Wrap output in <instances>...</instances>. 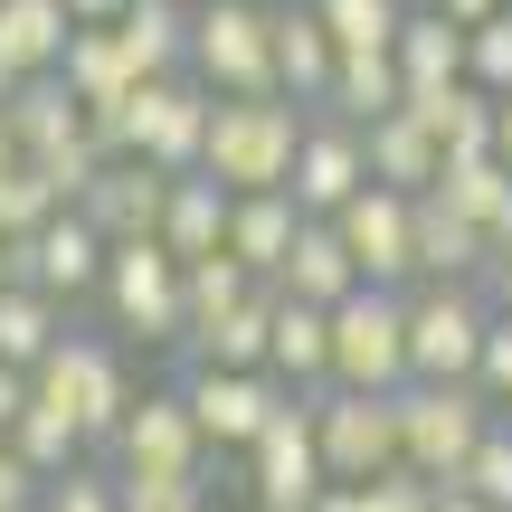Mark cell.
I'll return each instance as SVG.
<instances>
[{"instance_id": "cell-1", "label": "cell", "mask_w": 512, "mask_h": 512, "mask_svg": "<svg viewBox=\"0 0 512 512\" xmlns=\"http://www.w3.org/2000/svg\"><path fill=\"white\" fill-rule=\"evenodd\" d=\"M313 133V105H294L285 86L275 95H219V124H209V181H228L247 200V190H285L294 181V152H304Z\"/></svg>"}, {"instance_id": "cell-2", "label": "cell", "mask_w": 512, "mask_h": 512, "mask_svg": "<svg viewBox=\"0 0 512 512\" xmlns=\"http://www.w3.org/2000/svg\"><path fill=\"white\" fill-rule=\"evenodd\" d=\"M494 427H503V408L475 380H408L399 389V465H418L427 484H456Z\"/></svg>"}, {"instance_id": "cell-3", "label": "cell", "mask_w": 512, "mask_h": 512, "mask_svg": "<svg viewBox=\"0 0 512 512\" xmlns=\"http://www.w3.org/2000/svg\"><path fill=\"white\" fill-rule=\"evenodd\" d=\"M29 389H38V408H57V418L86 427V446H114L124 418H133V399H143L133 370H124V351L95 342V332H67V342L29 370Z\"/></svg>"}, {"instance_id": "cell-4", "label": "cell", "mask_w": 512, "mask_h": 512, "mask_svg": "<svg viewBox=\"0 0 512 512\" xmlns=\"http://www.w3.org/2000/svg\"><path fill=\"white\" fill-rule=\"evenodd\" d=\"M190 76L209 95H275V0H200L190 10Z\"/></svg>"}, {"instance_id": "cell-5", "label": "cell", "mask_w": 512, "mask_h": 512, "mask_svg": "<svg viewBox=\"0 0 512 512\" xmlns=\"http://www.w3.org/2000/svg\"><path fill=\"white\" fill-rule=\"evenodd\" d=\"M494 323L484 285H408V380H475Z\"/></svg>"}, {"instance_id": "cell-6", "label": "cell", "mask_w": 512, "mask_h": 512, "mask_svg": "<svg viewBox=\"0 0 512 512\" xmlns=\"http://www.w3.org/2000/svg\"><path fill=\"white\" fill-rule=\"evenodd\" d=\"M95 304H105V323L133 332V342H181L190 332V266L162 238H133V247H114Z\"/></svg>"}, {"instance_id": "cell-7", "label": "cell", "mask_w": 512, "mask_h": 512, "mask_svg": "<svg viewBox=\"0 0 512 512\" xmlns=\"http://www.w3.org/2000/svg\"><path fill=\"white\" fill-rule=\"evenodd\" d=\"M332 389H408V294L361 285L332 304Z\"/></svg>"}, {"instance_id": "cell-8", "label": "cell", "mask_w": 512, "mask_h": 512, "mask_svg": "<svg viewBox=\"0 0 512 512\" xmlns=\"http://www.w3.org/2000/svg\"><path fill=\"white\" fill-rule=\"evenodd\" d=\"M181 399H190V418H200L209 456H247V446L266 437L304 389H285L275 370H200V361H190L181 370Z\"/></svg>"}, {"instance_id": "cell-9", "label": "cell", "mask_w": 512, "mask_h": 512, "mask_svg": "<svg viewBox=\"0 0 512 512\" xmlns=\"http://www.w3.org/2000/svg\"><path fill=\"white\" fill-rule=\"evenodd\" d=\"M313 437H323L332 484H370L399 465V389H323L313 399Z\"/></svg>"}, {"instance_id": "cell-10", "label": "cell", "mask_w": 512, "mask_h": 512, "mask_svg": "<svg viewBox=\"0 0 512 512\" xmlns=\"http://www.w3.org/2000/svg\"><path fill=\"white\" fill-rule=\"evenodd\" d=\"M247 503L256 512H313L332 494V465H323V437H313V399H294L266 437L247 446Z\"/></svg>"}, {"instance_id": "cell-11", "label": "cell", "mask_w": 512, "mask_h": 512, "mask_svg": "<svg viewBox=\"0 0 512 512\" xmlns=\"http://www.w3.org/2000/svg\"><path fill=\"white\" fill-rule=\"evenodd\" d=\"M332 228H342V247L361 256V285H399V294L418 285V200H408V190L370 181Z\"/></svg>"}, {"instance_id": "cell-12", "label": "cell", "mask_w": 512, "mask_h": 512, "mask_svg": "<svg viewBox=\"0 0 512 512\" xmlns=\"http://www.w3.org/2000/svg\"><path fill=\"white\" fill-rule=\"evenodd\" d=\"M294 209L304 219H342L351 200L370 190V143H361V124H342V114H313V133H304V152H294Z\"/></svg>"}, {"instance_id": "cell-13", "label": "cell", "mask_w": 512, "mask_h": 512, "mask_svg": "<svg viewBox=\"0 0 512 512\" xmlns=\"http://www.w3.org/2000/svg\"><path fill=\"white\" fill-rule=\"evenodd\" d=\"M114 266V238L86 219V209H57L48 228H38L29 247H19V275H29L38 294H57V304H76V294H95Z\"/></svg>"}, {"instance_id": "cell-14", "label": "cell", "mask_w": 512, "mask_h": 512, "mask_svg": "<svg viewBox=\"0 0 512 512\" xmlns=\"http://www.w3.org/2000/svg\"><path fill=\"white\" fill-rule=\"evenodd\" d=\"M171 181H181V171H152V162H105V171H95V190H86L76 209H86V219L105 228L114 247H133V238H162Z\"/></svg>"}, {"instance_id": "cell-15", "label": "cell", "mask_w": 512, "mask_h": 512, "mask_svg": "<svg viewBox=\"0 0 512 512\" xmlns=\"http://www.w3.org/2000/svg\"><path fill=\"white\" fill-rule=\"evenodd\" d=\"M0 114H10V133H19V162H67V152L95 143V124H86V105H76L67 76H29Z\"/></svg>"}, {"instance_id": "cell-16", "label": "cell", "mask_w": 512, "mask_h": 512, "mask_svg": "<svg viewBox=\"0 0 512 512\" xmlns=\"http://www.w3.org/2000/svg\"><path fill=\"white\" fill-rule=\"evenodd\" d=\"M114 465H209V437H200V418H190L181 380L133 399L124 437H114Z\"/></svg>"}, {"instance_id": "cell-17", "label": "cell", "mask_w": 512, "mask_h": 512, "mask_svg": "<svg viewBox=\"0 0 512 512\" xmlns=\"http://www.w3.org/2000/svg\"><path fill=\"white\" fill-rule=\"evenodd\" d=\"M332 67H342V48H332L323 10H313V0H275V86L323 114L332 105Z\"/></svg>"}, {"instance_id": "cell-18", "label": "cell", "mask_w": 512, "mask_h": 512, "mask_svg": "<svg viewBox=\"0 0 512 512\" xmlns=\"http://www.w3.org/2000/svg\"><path fill=\"white\" fill-rule=\"evenodd\" d=\"M418 285H494V238L427 190L418 200Z\"/></svg>"}, {"instance_id": "cell-19", "label": "cell", "mask_w": 512, "mask_h": 512, "mask_svg": "<svg viewBox=\"0 0 512 512\" xmlns=\"http://www.w3.org/2000/svg\"><path fill=\"white\" fill-rule=\"evenodd\" d=\"M275 294H294V304H351L361 294V256L342 247V228L332 219H304V238H294V256L266 275Z\"/></svg>"}, {"instance_id": "cell-20", "label": "cell", "mask_w": 512, "mask_h": 512, "mask_svg": "<svg viewBox=\"0 0 512 512\" xmlns=\"http://www.w3.org/2000/svg\"><path fill=\"white\" fill-rule=\"evenodd\" d=\"M361 143H370V181H380V190H408V200H427V190L446 181V143H437V133H427L408 105H399V114H380Z\"/></svg>"}, {"instance_id": "cell-21", "label": "cell", "mask_w": 512, "mask_h": 512, "mask_svg": "<svg viewBox=\"0 0 512 512\" xmlns=\"http://www.w3.org/2000/svg\"><path fill=\"white\" fill-rule=\"evenodd\" d=\"M266 370L285 389H304V399H323V389H332V304L275 294V351H266Z\"/></svg>"}, {"instance_id": "cell-22", "label": "cell", "mask_w": 512, "mask_h": 512, "mask_svg": "<svg viewBox=\"0 0 512 512\" xmlns=\"http://www.w3.org/2000/svg\"><path fill=\"white\" fill-rule=\"evenodd\" d=\"M181 351L200 370H266V351H275V285H256L238 313H219V323H190Z\"/></svg>"}, {"instance_id": "cell-23", "label": "cell", "mask_w": 512, "mask_h": 512, "mask_svg": "<svg viewBox=\"0 0 512 512\" xmlns=\"http://www.w3.org/2000/svg\"><path fill=\"white\" fill-rule=\"evenodd\" d=\"M57 76L76 86V105H86V114H124L133 95L152 86V76L124 57V38H114V29H76V48H67V67H57Z\"/></svg>"}, {"instance_id": "cell-24", "label": "cell", "mask_w": 512, "mask_h": 512, "mask_svg": "<svg viewBox=\"0 0 512 512\" xmlns=\"http://www.w3.org/2000/svg\"><path fill=\"white\" fill-rule=\"evenodd\" d=\"M228 209H238V190L228 181H209V171H181V181H171V209H162V247L181 256H219L228 247Z\"/></svg>"}, {"instance_id": "cell-25", "label": "cell", "mask_w": 512, "mask_h": 512, "mask_svg": "<svg viewBox=\"0 0 512 512\" xmlns=\"http://www.w3.org/2000/svg\"><path fill=\"white\" fill-rule=\"evenodd\" d=\"M76 48V10L67 0H0V57L19 76H57Z\"/></svg>"}, {"instance_id": "cell-26", "label": "cell", "mask_w": 512, "mask_h": 512, "mask_svg": "<svg viewBox=\"0 0 512 512\" xmlns=\"http://www.w3.org/2000/svg\"><path fill=\"white\" fill-rule=\"evenodd\" d=\"M408 114L437 133L446 152H494V95L475 76H437V86H408Z\"/></svg>"}, {"instance_id": "cell-27", "label": "cell", "mask_w": 512, "mask_h": 512, "mask_svg": "<svg viewBox=\"0 0 512 512\" xmlns=\"http://www.w3.org/2000/svg\"><path fill=\"white\" fill-rule=\"evenodd\" d=\"M408 105V67H399V48H351L342 67H332V105L323 114H342V124H380V114H399Z\"/></svg>"}, {"instance_id": "cell-28", "label": "cell", "mask_w": 512, "mask_h": 512, "mask_svg": "<svg viewBox=\"0 0 512 512\" xmlns=\"http://www.w3.org/2000/svg\"><path fill=\"white\" fill-rule=\"evenodd\" d=\"M304 238V209H294V190H247L238 209H228V256H247L256 275H275Z\"/></svg>"}, {"instance_id": "cell-29", "label": "cell", "mask_w": 512, "mask_h": 512, "mask_svg": "<svg viewBox=\"0 0 512 512\" xmlns=\"http://www.w3.org/2000/svg\"><path fill=\"white\" fill-rule=\"evenodd\" d=\"M114 38H124V57L143 76H190V10L181 0H133L114 19Z\"/></svg>"}, {"instance_id": "cell-30", "label": "cell", "mask_w": 512, "mask_h": 512, "mask_svg": "<svg viewBox=\"0 0 512 512\" xmlns=\"http://www.w3.org/2000/svg\"><path fill=\"white\" fill-rule=\"evenodd\" d=\"M57 342H67V304L57 294H38V285L0 294V370H38Z\"/></svg>"}, {"instance_id": "cell-31", "label": "cell", "mask_w": 512, "mask_h": 512, "mask_svg": "<svg viewBox=\"0 0 512 512\" xmlns=\"http://www.w3.org/2000/svg\"><path fill=\"white\" fill-rule=\"evenodd\" d=\"M465 48H475V29H456L446 10H408V29H399V67H408V86L465 76Z\"/></svg>"}, {"instance_id": "cell-32", "label": "cell", "mask_w": 512, "mask_h": 512, "mask_svg": "<svg viewBox=\"0 0 512 512\" xmlns=\"http://www.w3.org/2000/svg\"><path fill=\"white\" fill-rule=\"evenodd\" d=\"M124 512H209V465H114Z\"/></svg>"}, {"instance_id": "cell-33", "label": "cell", "mask_w": 512, "mask_h": 512, "mask_svg": "<svg viewBox=\"0 0 512 512\" xmlns=\"http://www.w3.org/2000/svg\"><path fill=\"white\" fill-rule=\"evenodd\" d=\"M503 190H512V162H503V152H446V181H437V200L446 209H456V219H494V209H503Z\"/></svg>"}, {"instance_id": "cell-34", "label": "cell", "mask_w": 512, "mask_h": 512, "mask_svg": "<svg viewBox=\"0 0 512 512\" xmlns=\"http://www.w3.org/2000/svg\"><path fill=\"white\" fill-rule=\"evenodd\" d=\"M57 209H67V200H57V181L38 162H10V171H0V238H10V247H29Z\"/></svg>"}, {"instance_id": "cell-35", "label": "cell", "mask_w": 512, "mask_h": 512, "mask_svg": "<svg viewBox=\"0 0 512 512\" xmlns=\"http://www.w3.org/2000/svg\"><path fill=\"white\" fill-rule=\"evenodd\" d=\"M10 446H19V456H29V465H38L48 484L86 465V427H76V418H57V408H38V399H29V418L10 427Z\"/></svg>"}, {"instance_id": "cell-36", "label": "cell", "mask_w": 512, "mask_h": 512, "mask_svg": "<svg viewBox=\"0 0 512 512\" xmlns=\"http://www.w3.org/2000/svg\"><path fill=\"white\" fill-rule=\"evenodd\" d=\"M323 10V29H332V48H399V29H408V0H313Z\"/></svg>"}, {"instance_id": "cell-37", "label": "cell", "mask_w": 512, "mask_h": 512, "mask_svg": "<svg viewBox=\"0 0 512 512\" xmlns=\"http://www.w3.org/2000/svg\"><path fill=\"white\" fill-rule=\"evenodd\" d=\"M256 285H266V275H256L247 256H228V247H219V256H190V323H219V313H238Z\"/></svg>"}, {"instance_id": "cell-38", "label": "cell", "mask_w": 512, "mask_h": 512, "mask_svg": "<svg viewBox=\"0 0 512 512\" xmlns=\"http://www.w3.org/2000/svg\"><path fill=\"white\" fill-rule=\"evenodd\" d=\"M456 484H465V494H484V503H494V512H512V418H503V427H494V437H484V446H475V465H465V475H456Z\"/></svg>"}, {"instance_id": "cell-39", "label": "cell", "mask_w": 512, "mask_h": 512, "mask_svg": "<svg viewBox=\"0 0 512 512\" xmlns=\"http://www.w3.org/2000/svg\"><path fill=\"white\" fill-rule=\"evenodd\" d=\"M446 484H427L418 465H389V475H370L361 484V512H437Z\"/></svg>"}, {"instance_id": "cell-40", "label": "cell", "mask_w": 512, "mask_h": 512, "mask_svg": "<svg viewBox=\"0 0 512 512\" xmlns=\"http://www.w3.org/2000/svg\"><path fill=\"white\" fill-rule=\"evenodd\" d=\"M465 76H475L484 95H512V10L475 29V48H465Z\"/></svg>"}, {"instance_id": "cell-41", "label": "cell", "mask_w": 512, "mask_h": 512, "mask_svg": "<svg viewBox=\"0 0 512 512\" xmlns=\"http://www.w3.org/2000/svg\"><path fill=\"white\" fill-rule=\"evenodd\" d=\"M38 512H124V494H114V475H95V465H76V475L48 484V503Z\"/></svg>"}, {"instance_id": "cell-42", "label": "cell", "mask_w": 512, "mask_h": 512, "mask_svg": "<svg viewBox=\"0 0 512 512\" xmlns=\"http://www.w3.org/2000/svg\"><path fill=\"white\" fill-rule=\"evenodd\" d=\"M38 503H48V475H38V465L0 437V512H38Z\"/></svg>"}, {"instance_id": "cell-43", "label": "cell", "mask_w": 512, "mask_h": 512, "mask_svg": "<svg viewBox=\"0 0 512 512\" xmlns=\"http://www.w3.org/2000/svg\"><path fill=\"white\" fill-rule=\"evenodd\" d=\"M475 389H484V399H494L503 418H512V313L494 323V342H484V370H475Z\"/></svg>"}, {"instance_id": "cell-44", "label": "cell", "mask_w": 512, "mask_h": 512, "mask_svg": "<svg viewBox=\"0 0 512 512\" xmlns=\"http://www.w3.org/2000/svg\"><path fill=\"white\" fill-rule=\"evenodd\" d=\"M29 399H38V389H29V370H0V437L29 418Z\"/></svg>"}, {"instance_id": "cell-45", "label": "cell", "mask_w": 512, "mask_h": 512, "mask_svg": "<svg viewBox=\"0 0 512 512\" xmlns=\"http://www.w3.org/2000/svg\"><path fill=\"white\" fill-rule=\"evenodd\" d=\"M437 10H446V19H456V29H484V19H503V10H512V0H437Z\"/></svg>"}, {"instance_id": "cell-46", "label": "cell", "mask_w": 512, "mask_h": 512, "mask_svg": "<svg viewBox=\"0 0 512 512\" xmlns=\"http://www.w3.org/2000/svg\"><path fill=\"white\" fill-rule=\"evenodd\" d=\"M67 10H76V29H114V19H124L133 0H67Z\"/></svg>"}, {"instance_id": "cell-47", "label": "cell", "mask_w": 512, "mask_h": 512, "mask_svg": "<svg viewBox=\"0 0 512 512\" xmlns=\"http://www.w3.org/2000/svg\"><path fill=\"white\" fill-rule=\"evenodd\" d=\"M437 512H494V503H484V494H465V484H446V494H437Z\"/></svg>"}, {"instance_id": "cell-48", "label": "cell", "mask_w": 512, "mask_h": 512, "mask_svg": "<svg viewBox=\"0 0 512 512\" xmlns=\"http://www.w3.org/2000/svg\"><path fill=\"white\" fill-rule=\"evenodd\" d=\"M494 152L512 162V95H494Z\"/></svg>"}, {"instance_id": "cell-49", "label": "cell", "mask_w": 512, "mask_h": 512, "mask_svg": "<svg viewBox=\"0 0 512 512\" xmlns=\"http://www.w3.org/2000/svg\"><path fill=\"white\" fill-rule=\"evenodd\" d=\"M484 294H494V313H512V256H494V285Z\"/></svg>"}, {"instance_id": "cell-50", "label": "cell", "mask_w": 512, "mask_h": 512, "mask_svg": "<svg viewBox=\"0 0 512 512\" xmlns=\"http://www.w3.org/2000/svg\"><path fill=\"white\" fill-rule=\"evenodd\" d=\"M313 512H361V484H332V494L313 503Z\"/></svg>"}, {"instance_id": "cell-51", "label": "cell", "mask_w": 512, "mask_h": 512, "mask_svg": "<svg viewBox=\"0 0 512 512\" xmlns=\"http://www.w3.org/2000/svg\"><path fill=\"white\" fill-rule=\"evenodd\" d=\"M10 285H29V275H19V247L0 238V294H10Z\"/></svg>"}, {"instance_id": "cell-52", "label": "cell", "mask_w": 512, "mask_h": 512, "mask_svg": "<svg viewBox=\"0 0 512 512\" xmlns=\"http://www.w3.org/2000/svg\"><path fill=\"white\" fill-rule=\"evenodd\" d=\"M19 86H29V76H19V67H10V57H0V105H10V95H19Z\"/></svg>"}, {"instance_id": "cell-53", "label": "cell", "mask_w": 512, "mask_h": 512, "mask_svg": "<svg viewBox=\"0 0 512 512\" xmlns=\"http://www.w3.org/2000/svg\"><path fill=\"white\" fill-rule=\"evenodd\" d=\"M19 162V133H10V114H0V171H10Z\"/></svg>"}, {"instance_id": "cell-54", "label": "cell", "mask_w": 512, "mask_h": 512, "mask_svg": "<svg viewBox=\"0 0 512 512\" xmlns=\"http://www.w3.org/2000/svg\"><path fill=\"white\" fill-rule=\"evenodd\" d=\"M408 10H437V0H408Z\"/></svg>"}]
</instances>
